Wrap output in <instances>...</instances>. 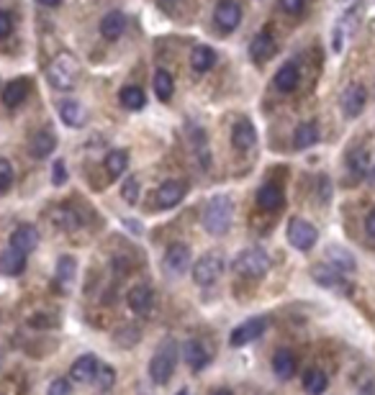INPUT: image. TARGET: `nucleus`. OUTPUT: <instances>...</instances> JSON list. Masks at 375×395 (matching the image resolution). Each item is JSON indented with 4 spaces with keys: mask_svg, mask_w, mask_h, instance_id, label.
Returning a JSON list of instances; mask_svg holds the SVG:
<instances>
[{
    "mask_svg": "<svg viewBox=\"0 0 375 395\" xmlns=\"http://www.w3.org/2000/svg\"><path fill=\"white\" fill-rule=\"evenodd\" d=\"M234 224V203L229 195H216L209 200V206L203 211V226L213 236H224Z\"/></svg>",
    "mask_w": 375,
    "mask_h": 395,
    "instance_id": "f257e3e1",
    "label": "nucleus"
},
{
    "mask_svg": "<svg viewBox=\"0 0 375 395\" xmlns=\"http://www.w3.org/2000/svg\"><path fill=\"white\" fill-rule=\"evenodd\" d=\"M77 77H80V67L75 62L70 54H57L55 59L49 62L46 67V80L55 90L59 93H67V90H73L77 85Z\"/></svg>",
    "mask_w": 375,
    "mask_h": 395,
    "instance_id": "f03ea898",
    "label": "nucleus"
},
{
    "mask_svg": "<svg viewBox=\"0 0 375 395\" xmlns=\"http://www.w3.org/2000/svg\"><path fill=\"white\" fill-rule=\"evenodd\" d=\"M175 365H177V344L173 339H167L165 344H160L157 351L149 359V377L157 385H165L167 380L173 377Z\"/></svg>",
    "mask_w": 375,
    "mask_h": 395,
    "instance_id": "7ed1b4c3",
    "label": "nucleus"
},
{
    "mask_svg": "<svg viewBox=\"0 0 375 395\" xmlns=\"http://www.w3.org/2000/svg\"><path fill=\"white\" fill-rule=\"evenodd\" d=\"M224 269H227V257L219 249L206 251L201 260L193 264V280H195V285L209 287L224 275Z\"/></svg>",
    "mask_w": 375,
    "mask_h": 395,
    "instance_id": "20e7f679",
    "label": "nucleus"
},
{
    "mask_svg": "<svg viewBox=\"0 0 375 395\" xmlns=\"http://www.w3.org/2000/svg\"><path fill=\"white\" fill-rule=\"evenodd\" d=\"M234 269L244 278H262L267 269H270V257L265 249L260 247H247L237 254L234 260Z\"/></svg>",
    "mask_w": 375,
    "mask_h": 395,
    "instance_id": "39448f33",
    "label": "nucleus"
},
{
    "mask_svg": "<svg viewBox=\"0 0 375 395\" xmlns=\"http://www.w3.org/2000/svg\"><path fill=\"white\" fill-rule=\"evenodd\" d=\"M316 239H319V231H316L309 221L293 218L291 224H288V242H291V247H296L298 251H309L314 244H316Z\"/></svg>",
    "mask_w": 375,
    "mask_h": 395,
    "instance_id": "423d86ee",
    "label": "nucleus"
},
{
    "mask_svg": "<svg viewBox=\"0 0 375 395\" xmlns=\"http://www.w3.org/2000/svg\"><path fill=\"white\" fill-rule=\"evenodd\" d=\"M267 329V321L265 318H249V321L244 323H239L237 329L231 331L229 341H231V347H244V344H252V341H257L262 334H265Z\"/></svg>",
    "mask_w": 375,
    "mask_h": 395,
    "instance_id": "0eeeda50",
    "label": "nucleus"
},
{
    "mask_svg": "<svg viewBox=\"0 0 375 395\" xmlns=\"http://www.w3.org/2000/svg\"><path fill=\"white\" fill-rule=\"evenodd\" d=\"M365 103H367V93H365V88H363V85H357V82L347 85L345 93H342V98H339V106H342L345 118H357L360 113H363Z\"/></svg>",
    "mask_w": 375,
    "mask_h": 395,
    "instance_id": "6e6552de",
    "label": "nucleus"
},
{
    "mask_svg": "<svg viewBox=\"0 0 375 395\" xmlns=\"http://www.w3.org/2000/svg\"><path fill=\"white\" fill-rule=\"evenodd\" d=\"M213 21L221 31H234L242 21V8H239L237 0H219L216 10H213Z\"/></svg>",
    "mask_w": 375,
    "mask_h": 395,
    "instance_id": "1a4fd4ad",
    "label": "nucleus"
},
{
    "mask_svg": "<svg viewBox=\"0 0 375 395\" xmlns=\"http://www.w3.org/2000/svg\"><path fill=\"white\" fill-rule=\"evenodd\" d=\"M165 267L170 275H175V278H180V275H185L188 272V267H191V249L185 247V244H170L165 251Z\"/></svg>",
    "mask_w": 375,
    "mask_h": 395,
    "instance_id": "9d476101",
    "label": "nucleus"
},
{
    "mask_svg": "<svg viewBox=\"0 0 375 395\" xmlns=\"http://www.w3.org/2000/svg\"><path fill=\"white\" fill-rule=\"evenodd\" d=\"M231 144H234V149H239V152H249L257 144V128L249 118H242V121L234 124V128H231Z\"/></svg>",
    "mask_w": 375,
    "mask_h": 395,
    "instance_id": "9b49d317",
    "label": "nucleus"
},
{
    "mask_svg": "<svg viewBox=\"0 0 375 395\" xmlns=\"http://www.w3.org/2000/svg\"><path fill=\"white\" fill-rule=\"evenodd\" d=\"M10 247L13 249L23 251V254H31V251L39 247V231L37 226L31 224H21L13 229V233H10Z\"/></svg>",
    "mask_w": 375,
    "mask_h": 395,
    "instance_id": "f8f14e48",
    "label": "nucleus"
},
{
    "mask_svg": "<svg viewBox=\"0 0 375 395\" xmlns=\"http://www.w3.org/2000/svg\"><path fill=\"white\" fill-rule=\"evenodd\" d=\"M183 359L188 362V367L198 372V369H203L211 362V349L203 344V341L188 339L183 344Z\"/></svg>",
    "mask_w": 375,
    "mask_h": 395,
    "instance_id": "ddd939ff",
    "label": "nucleus"
},
{
    "mask_svg": "<svg viewBox=\"0 0 375 395\" xmlns=\"http://www.w3.org/2000/svg\"><path fill=\"white\" fill-rule=\"evenodd\" d=\"M128 308L134 311L137 316H146L155 305V296H152V287L149 285H134L126 293Z\"/></svg>",
    "mask_w": 375,
    "mask_h": 395,
    "instance_id": "4468645a",
    "label": "nucleus"
},
{
    "mask_svg": "<svg viewBox=\"0 0 375 395\" xmlns=\"http://www.w3.org/2000/svg\"><path fill=\"white\" fill-rule=\"evenodd\" d=\"M324 257H327V264H329V267H334L337 272H342V275L355 272V267H357L352 251H347L345 247H339V244H331V247H327Z\"/></svg>",
    "mask_w": 375,
    "mask_h": 395,
    "instance_id": "2eb2a0df",
    "label": "nucleus"
},
{
    "mask_svg": "<svg viewBox=\"0 0 375 395\" xmlns=\"http://www.w3.org/2000/svg\"><path fill=\"white\" fill-rule=\"evenodd\" d=\"M275 52H278V44H275L270 31H260V34L252 39V44H249V54H252V59H255L257 64L273 59Z\"/></svg>",
    "mask_w": 375,
    "mask_h": 395,
    "instance_id": "dca6fc26",
    "label": "nucleus"
},
{
    "mask_svg": "<svg viewBox=\"0 0 375 395\" xmlns=\"http://www.w3.org/2000/svg\"><path fill=\"white\" fill-rule=\"evenodd\" d=\"M98 357L95 354H83V357H77L73 362V367H70V377H73L75 383H90L95 380V372H98Z\"/></svg>",
    "mask_w": 375,
    "mask_h": 395,
    "instance_id": "f3484780",
    "label": "nucleus"
},
{
    "mask_svg": "<svg viewBox=\"0 0 375 395\" xmlns=\"http://www.w3.org/2000/svg\"><path fill=\"white\" fill-rule=\"evenodd\" d=\"M183 195H185L183 182L167 180V182H162L160 190H157V203H160V208H175L180 200H183Z\"/></svg>",
    "mask_w": 375,
    "mask_h": 395,
    "instance_id": "a211bd4d",
    "label": "nucleus"
},
{
    "mask_svg": "<svg viewBox=\"0 0 375 395\" xmlns=\"http://www.w3.org/2000/svg\"><path fill=\"white\" fill-rule=\"evenodd\" d=\"M28 93H31V80L19 77V80H13L6 85V90H3V103L8 108H19L21 103L28 98Z\"/></svg>",
    "mask_w": 375,
    "mask_h": 395,
    "instance_id": "6ab92c4d",
    "label": "nucleus"
},
{
    "mask_svg": "<svg viewBox=\"0 0 375 395\" xmlns=\"http://www.w3.org/2000/svg\"><path fill=\"white\" fill-rule=\"evenodd\" d=\"M57 149V139L52 131H39V134L31 136V142H28V154L34 157V160H44L49 154Z\"/></svg>",
    "mask_w": 375,
    "mask_h": 395,
    "instance_id": "aec40b11",
    "label": "nucleus"
},
{
    "mask_svg": "<svg viewBox=\"0 0 375 395\" xmlns=\"http://www.w3.org/2000/svg\"><path fill=\"white\" fill-rule=\"evenodd\" d=\"M124 28H126V16L121 10H110V13H106L101 18V34L108 41H116L124 34Z\"/></svg>",
    "mask_w": 375,
    "mask_h": 395,
    "instance_id": "412c9836",
    "label": "nucleus"
},
{
    "mask_svg": "<svg viewBox=\"0 0 375 395\" xmlns=\"http://www.w3.org/2000/svg\"><path fill=\"white\" fill-rule=\"evenodd\" d=\"M52 224H55L59 231H77L80 224H83V218H80V213H77L73 206H59L55 213H52Z\"/></svg>",
    "mask_w": 375,
    "mask_h": 395,
    "instance_id": "4be33fe9",
    "label": "nucleus"
},
{
    "mask_svg": "<svg viewBox=\"0 0 375 395\" xmlns=\"http://www.w3.org/2000/svg\"><path fill=\"white\" fill-rule=\"evenodd\" d=\"M23 267H26V254H23V251L10 247V249H6L0 254V272H3V275H8V278L21 275Z\"/></svg>",
    "mask_w": 375,
    "mask_h": 395,
    "instance_id": "5701e85b",
    "label": "nucleus"
},
{
    "mask_svg": "<svg viewBox=\"0 0 375 395\" xmlns=\"http://www.w3.org/2000/svg\"><path fill=\"white\" fill-rule=\"evenodd\" d=\"M273 372L280 380H291L296 375V354L291 349H278L273 354Z\"/></svg>",
    "mask_w": 375,
    "mask_h": 395,
    "instance_id": "b1692460",
    "label": "nucleus"
},
{
    "mask_svg": "<svg viewBox=\"0 0 375 395\" xmlns=\"http://www.w3.org/2000/svg\"><path fill=\"white\" fill-rule=\"evenodd\" d=\"M283 190L278 188V185H273V182H267V185H262V188L257 190V203H260V208H265V211H278V208H283Z\"/></svg>",
    "mask_w": 375,
    "mask_h": 395,
    "instance_id": "393cba45",
    "label": "nucleus"
},
{
    "mask_svg": "<svg viewBox=\"0 0 375 395\" xmlns=\"http://www.w3.org/2000/svg\"><path fill=\"white\" fill-rule=\"evenodd\" d=\"M55 275H57V282L62 285V290H70L75 282V275H77V262H75V257H70V254L59 257L55 267Z\"/></svg>",
    "mask_w": 375,
    "mask_h": 395,
    "instance_id": "a878e982",
    "label": "nucleus"
},
{
    "mask_svg": "<svg viewBox=\"0 0 375 395\" xmlns=\"http://www.w3.org/2000/svg\"><path fill=\"white\" fill-rule=\"evenodd\" d=\"M298 80H301V75H298V67L293 62H285L278 75H275V88L280 90V93H293V90L298 88Z\"/></svg>",
    "mask_w": 375,
    "mask_h": 395,
    "instance_id": "bb28decb",
    "label": "nucleus"
},
{
    "mask_svg": "<svg viewBox=\"0 0 375 395\" xmlns=\"http://www.w3.org/2000/svg\"><path fill=\"white\" fill-rule=\"evenodd\" d=\"M59 116L67 126H73V128H80L85 126V108L80 103H75V100H62L59 103Z\"/></svg>",
    "mask_w": 375,
    "mask_h": 395,
    "instance_id": "cd10ccee",
    "label": "nucleus"
},
{
    "mask_svg": "<svg viewBox=\"0 0 375 395\" xmlns=\"http://www.w3.org/2000/svg\"><path fill=\"white\" fill-rule=\"evenodd\" d=\"M319 142V126L316 124H301L298 128H296V134H293V146L296 149H309V146H314V144Z\"/></svg>",
    "mask_w": 375,
    "mask_h": 395,
    "instance_id": "c85d7f7f",
    "label": "nucleus"
},
{
    "mask_svg": "<svg viewBox=\"0 0 375 395\" xmlns=\"http://www.w3.org/2000/svg\"><path fill=\"white\" fill-rule=\"evenodd\" d=\"M216 64V52L211 46H195L191 54V67L195 72H209Z\"/></svg>",
    "mask_w": 375,
    "mask_h": 395,
    "instance_id": "c756f323",
    "label": "nucleus"
},
{
    "mask_svg": "<svg viewBox=\"0 0 375 395\" xmlns=\"http://www.w3.org/2000/svg\"><path fill=\"white\" fill-rule=\"evenodd\" d=\"M329 385V380H327V372H321V369H306V375H303V390L309 395H321Z\"/></svg>",
    "mask_w": 375,
    "mask_h": 395,
    "instance_id": "7c9ffc66",
    "label": "nucleus"
},
{
    "mask_svg": "<svg viewBox=\"0 0 375 395\" xmlns=\"http://www.w3.org/2000/svg\"><path fill=\"white\" fill-rule=\"evenodd\" d=\"M121 106L128 108V110H142V108L146 106V95H144V90L137 88V85H128V88L121 90Z\"/></svg>",
    "mask_w": 375,
    "mask_h": 395,
    "instance_id": "2f4dec72",
    "label": "nucleus"
},
{
    "mask_svg": "<svg viewBox=\"0 0 375 395\" xmlns=\"http://www.w3.org/2000/svg\"><path fill=\"white\" fill-rule=\"evenodd\" d=\"M173 93H175L173 75L165 70H157L155 72V95L162 100V103H167V100L173 98Z\"/></svg>",
    "mask_w": 375,
    "mask_h": 395,
    "instance_id": "473e14b6",
    "label": "nucleus"
},
{
    "mask_svg": "<svg viewBox=\"0 0 375 395\" xmlns=\"http://www.w3.org/2000/svg\"><path fill=\"white\" fill-rule=\"evenodd\" d=\"M128 167V152L126 149H116V152H108L106 157V170H108L110 177H121Z\"/></svg>",
    "mask_w": 375,
    "mask_h": 395,
    "instance_id": "72a5a7b5",
    "label": "nucleus"
},
{
    "mask_svg": "<svg viewBox=\"0 0 375 395\" xmlns=\"http://www.w3.org/2000/svg\"><path fill=\"white\" fill-rule=\"evenodd\" d=\"M311 275H314V280L324 287H339L342 285V272H337V269L329 267V264H319V267H314Z\"/></svg>",
    "mask_w": 375,
    "mask_h": 395,
    "instance_id": "f704fd0d",
    "label": "nucleus"
},
{
    "mask_svg": "<svg viewBox=\"0 0 375 395\" xmlns=\"http://www.w3.org/2000/svg\"><path fill=\"white\" fill-rule=\"evenodd\" d=\"M121 198L126 200L128 206H134L139 200V180L131 175V177H124V182H121Z\"/></svg>",
    "mask_w": 375,
    "mask_h": 395,
    "instance_id": "c9c22d12",
    "label": "nucleus"
},
{
    "mask_svg": "<svg viewBox=\"0 0 375 395\" xmlns=\"http://www.w3.org/2000/svg\"><path fill=\"white\" fill-rule=\"evenodd\" d=\"M95 380H98V387L101 390H110L113 387V383H116V372L108 367V365H98V372H95Z\"/></svg>",
    "mask_w": 375,
    "mask_h": 395,
    "instance_id": "e433bc0d",
    "label": "nucleus"
},
{
    "mask_svg": "<svg viewBox=\"0 0 375 395\" xmlns=\"http://www.w3.org/2000/svg\"><path fill=\"white\" fill-rule=\"evenodd\" d=\"M10 185H13V167H10L8 160L0 157V193L10 190Z\"/></svg>",
    "mask_w": 375,
    "mask_h": 395,
    "instance_id": "4c0bfd02",
    "label": "nucleus"
},
{
    "mask_svg": "<svg viewBox=\"0 0 375 395\" xmlns=\"http://www.w3.org/2000/svg\"><path fill=\"white\" fill-rule=\"evenodd\" d=\"M349 167H352V172H357V175H363V172H367V152H355L352 157H349Z\"/></svg>",
    "mask_w": 375,
    "mask_h": 395,
    "instance_id": "58836bf2",
    "label": "nucleus"
},
{
    "mask_svg": "<svg viewBox=\"0 0 375 395\" xmlns=\"http://www.w3.org/2000/svg\"><path fill=\"white\" fill-rule=\"evenodd\" d=\"M139 341V331L137 329H124V331L116 334V344H124V347H134Z\"/></svg>",
    "mask_w": 375,
    "mask_h": 395,
    "instance_id": "ea45409f",
    "label": "nucleus"
},
{
    "mask_svg": "<svg viewBox=\"0 0 375 395\" xmlns=\"http://www.w3.org/2000/svg\"><path fill=\"white\" fill-rule=\"evenodd\" d=\"M13 34V16L8 10H0V39H8Z\"/></svg>",
    "mask_w": 375,
    "mask_h": 395,
    "instance_id": "a19ab883",
    "label": "nucleus"
},
{
    "mask_svg": "<svg viewBox=\"0 0 375 395\" xmlns=\"http://www.w3.org/2000/svg\"><path fill=\"white\" fill-rule=\"evenodd\" d=\"M52 175H55V177H52V182H55L57 188H59V185H64V182H67V164H64L62 160H57Z\"/></svg>",
    "mask_w": 375,
    "mask_h": 395,
    "instance_id": "79ce46f5",
    "label": "nucleus"
},
{
    "mask_svg": "<svg viewBox=\"0 0 375 395\" xmlns=\"http://www.w3.org/2000/svg\"><path fill=\"white\" fill-rule=\"evenodd\" d=\"M49 395H70V383L62 380V377H57L49 383Z\"/></svg>",
    "mask_w": 375,
    "mask_h": 395,
    "instance_id": "37998d69",
    "label": "nucleus"
},
{
    "mask_svg": "<svg viewBox=\"0 0 375 395\" xmlns=\"http://www.w3.org/2000/svg\"><path fill=\"white\" fill-rule=\"evenodd\" d=\"M303 6H306V0H280V8H283L285 13H291V16L301 13Z\"/></svg>",
    "mask_w": 375,
    "mask_h": 395,
    "instance_id": "c03bdc74",
    "label": "nucleus"
},
{
    "mask_svg": "<svg viewBox=\"0 0 375 395\" xmlns=\"http://www.w3.org/2000/svg\"><path fill=\"white\" fill-rule=\"evenodd\" d=\"M365 231H367L370 239H375V208L367 213V218H365Z\"/></svg>",
    "mask_w": 375,
    "mask_h": 395,
    "instance_id": "a18cd8bd",
    "label": "nucleus"
},
{
    "mask_svg": "<svg viewBox=\"0 0 375 395\" xmlns=\"http://www.w3.org/2000/svg\"><path fill=\"white\" fill-rule=\"evenodd\" d=\"M39 6H46V8H55V6H59L62 0H37Z\"/></svg>",
    "mask_w": 375,
    "mask_h": 395,
    "instance_id": "49530a36",
    "label": "nucleus"
},
{
    "mask_svg": "<svg viewBox=\"0 0 375 395\" xmlns=\"http://www.w3.org/2000/svg\"><path fill=\"white\" fill-rule=\"evenodd\" d=\"M213 395H231V390H227V387H219V390H213Z\"/></svg>",
    "mask_w": 375,
    "mask_h": 395,
    "instance_id": "de8ad7c7",
    "label": "nucleus"
},
{
    "mask_svg": "<svg viewBox=\"0 0 375 395\" xmlns=\"http://www.w3.org/2000/svg\"><path fill=\"white\" fill-rule=\"evenodd\" d=\"M137 393H139V395H152V393H149V390H146L144 385H139V390H137Z\"/></svg>",
    "mask_w": 375,
    "mask_h": 395,
    "instance_id": "09e8293b",
    "label": "nucleus"
},
{
    "mask_svg": "<svg viewBox=\"0 0 375 395\" xmlns=\"http://www.w3.org/2000/svg\"><path fill=\"white\" fill-rule=\"evenodd\" d=\"M355 0H339V6H352Z\"/></svg>",
    "mask_w": 375,
    "mask_h": 395,
    "instance_id": "8fccbe9b",
    "label": "nucleus"
},
{
    "mask_svg": "<svg viewBox=\"0 0 375 395\" xmlns=\"http://www.w3.org/2000/svg\"><path fill=\"white\" fill-rule=\"evenodd\" d=\"M370 182H373V185H375V167H373V170H370Z\"/></svg>",
    "mask_w": 375,
    "mask_h": 395,
    "instance_id": "3c124183",
    "label": "nucleus"
},
{
    "mask_svg": "<svg viewBox=\"0 0 375 395\" xmlns=\"http://www.w3.org/2000/svg\"><path fill=\"white\" fill-rule=\"evenodd\" d=\"M177 395H188V390H180V393H177Z\"/></svg>",
    "mask_w": 375,
    "mask_h": 395,
    "instance_id": "603ef678",
    "label": "nucleus"
},
{
    "mask_svg": "<svg viewBox=\"0 0 375 395\" xmlns=\"http://www.w3.org/2000/svg\"><path fill=\"white\" fill-rule=\"evenodd\" d=\"M165 3H173V0H165Z\"/></svg>",
    "mask_w": 375,
    "mask_h": 395,
    "instance_id": "864d4df0",
    "label": "nucleus"
}]
</instances>
